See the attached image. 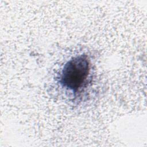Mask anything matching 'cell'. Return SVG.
<instances>
[{
    "instance_id": "obj_1",
    "label": "cell",
    "mask_w": 147,
    "mask_h": 147,
    "mask_svg": "<svg viewBox=\"0 0 147 147\" xmlns=\"http://www.w3.org/2000/svg\"><path fill=\"white\" fill-rule=\"evenodd\" d=\"M90 71V62L87 56L80 55L68 61L63 66L59 77L61 86L75 94L87 82Z\"/></svg>"
}]
</instances>
